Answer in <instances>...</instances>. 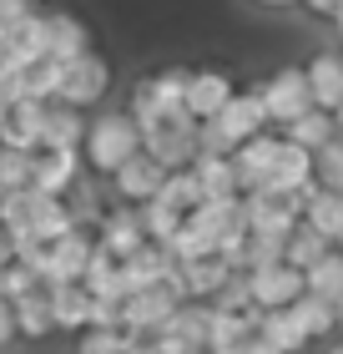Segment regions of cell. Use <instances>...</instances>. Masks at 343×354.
Instances as JSON below:
<instances>
[{
    "label": "cell",
    "instance_id": "13",
    "mask_svg": "<svg viewBox=\"0 0 343 354\" xmlns=\"http://www.w3.org/2000/svg\"><path fill=\"white\" fill-rule=\"evenodd\" d=\"M71 177H76V147H41L36 162H30V187L51 192V198L71 187Z\"/></svg>",
    "mask_w": 343,
    "mask_h": 354
},
{
    "label": "cell",
    "instance_id": "20",
    "mask_svg": "<svg viewBox=\"0 0 343 354\" xmlns=\"http://www.w3.org/2000/svg\"><path fill=\"white\" fill-rule=\"evenodd\" d=\"M10 319H15V334H26V339H41V334H51V299H46V283L26 288L21 299H10Z\"/></svg>",
    "mask_w": 343,
    "mask_h": 354
},
{
    "label": "cell",
    "instance_id": "11",
    "mask_svg": "<svg viewBox=\"0 0 343 354\" xmlns=\"http://www.w3.org/2000/svg\"><path fill=\"white\" fill-rule=\"evenodd\" d=\"M86 253H91V238L86 233H61L46 243V259H41V283H81V268H86Z\"/></svg>",
    "mask_w": 343,
    "mask_h": 354
},
{
    "label": "cell",
    "instance_id": "2",
    "mask_svg": "<svg viewBox=\"0 0 343 354\" xmlns=\"http://www.w3.org/2000/svg\"><path fill=\"white\" fill-rule=\"evenodd\" d=\"M187 76L182 66H172V71H161V76H141L137 91H132V111L126 117L137 122V132H146V127H157L161 117H172V111H182L187 102Z\"/></svg>",
    "mask_w": 343,
    "mask_h": 354
},
{
    "label": "cell",
    "instance_id": "14",
    "mask_svg": "<svg viewBox=\"0 0 343 354\" xmlns=\"http://www.w3.org/2000/svg\"><path fill=\"white\" fill-rule=\"evenodd\" d=\"M227 96H233V76H227V71H192V76H187V102H182V106H187L197 122H207V117H217V111H222Z\"/></svg>",
    "mask_w": 343,
    "mask_h": 354
},
{
    "label": "cell",
    "instance_id": "21",
    "mask_svg": "<svg viewBox=\"0 0 343 354\" xmlns=\"http://www.w3.org/2000/svg\"><path fill=\"white\" fill-rule=\"evenodd\" d=\"M187 167H192V177H197L202 198H233V192H237L233 157H227V152H197Z\"/></svg>",
    "mask_w": 343,
    "mask_h": 354
},
{
    "label": "cell",
    "instance_id": "23",
    "mask_svg": "<svg viewBox=\"0 0 343 354\" xmlns=\"http://www.w3.org/2000/svg\"><path fill=\"white\" fill-rule=\"evenodd\" d=\"M283 137H288V142H298V147H308V152H318L329 137H338V122H333V111L308 106V111H298V117L283 127Z\"/></svg>",
    "mask_w": 343,
    "mask_h": 354
},
{
    "label": "cell",
    "instance_id": "15",
    "mask_svg": "<svg viewBox=\"0 0 343 354\" xmlns=\"http://www.w3.org/2000/svg\"><path fill=\"white\" fill-rule=\"evenodd\" d=\"M81 51H91V30L81 26V15L51 10V15H46V56L71 61V56H81Z\"/></svg>",
    "mask_w": 343,
    "mask_h": 354
},
{
    "label": "cell",
    "instance_id": "30",
    "mask_svg": "<svg viewBox=\"0 0 343 354\" xmlns=\"http://www.w3.org/2000/svg\"><path fill=\"white\" fill-rule=\"evenodd\" d=\"M30 162H36V152H21V147H0V192L30 187Z\"/></svg>",
    "mask_w": 343,
    "mask_h": 354
},
{
    "label": "cell",
    "instance_id": "36",
    "mask_svg": "<svg viewBox=\"0 0 343 354\" xmlns=\"http://www.w3.org/2000/svg\"><path fill=\"white\" fill-rule=\"evenodd\" d=\"M333 26H338V30H343V0H338V10H333Z\"/></svg>",
    "mask_w": 343,
    "mask_h": 354
},
{
    "label": "cell",
    "instance_id": "18",
    "mask_svg": "<svg viewBox=\"0 0 343 354\" xmlns=\"http://www.w3.org/2000/svg\"><path fill=\"white\" fill-rule=\"evenodd\" d=\"M81 137H86L81 106L46 102V117H41V147H81ZM41 147H36V152H41Z\"/></svg>",
    "mask_w": 343,
    "mask_h": 354
},
{
    "label": "cell",
    "instance_id": "29",
    "mask_svg": "<svg viewBox=\"0 0 343 354\" xmlns=\"http://www.w3.org/2000/svg\"><path fill=\"white\" fill-rule=\"evenodd\" d=\"M313 183L343 198V137H329V142L313 152Z\"/></svg>",
    "mask_w": 343,
    "mask_h": 354
},
{
    "label": "cell",
    "instance_id": "7",
    "mask_svg": "<svg viewBox=\"0 0 343 354\" xmlns=\"http://www.w3.org/2000/svg\"><path fill=\"white\" fill-rule=\"evenodd\" d=\"M182 304V294H177L172 283H146V288H132V294L121 299V324L132 334H152L167 324V314Z\"/></svg>",
    "mask_w": 343,
    "mask_h": 354
},
{
    "label": "cell",
    "instance_id": "39",
    "mask_svg": "<svg viewBox=\"0 0 343 354\" xmlns=\"http://www.w3.org/2000/svg\"><path fill=\"white\" fill-rule=\"evenodd\" d=\"M329 354H343V344H338V349H329Z\"/></svg>",
    "mask_w": 343,
    "mask_h": 354
},
{
    "label": "cell",
    "instance_id": "38",
    "mask_svg": "<svg viewBox=\"0 0 343 354\" xmlns=\"http://www.w3.org/2000/svg\"><path fill=\"white\" fill-rule=\"evenodd\" d=\"M333 309H338V319H333V329H343V304H333Z\"/></svg>",
    "mask_w": 343,
    "mask_h": 354
},
{
    "label": "cell",
    "instance_id": "3",
    "mask_svg": "<svg viewBox=\"0 0 343 354\" xmlns=\"http://www.w3.org/2000/svg\"><path fill=\"white\" fill-rule=\"evenodd\" d=\"M141 152H152L161 167H187L192 157H197V117L182 106V111H172V117H161L157 127H146L141 132Z\"/></svg>",
    "mask_w": 343,
    "mask_h": 354
},
{
    "label": "cell",
    "instance_id": "9",
    "mask_svg": "<svg viewBox=\"0 0 343 354\" xmlns=\"http://www.w3.org/2000/svg\"><path fill=\"white\" fill-rule=\"evenodd\" d=\"M227 157H233L237 192H257V187L268 183V167H273V157H277V137L263 127V132H253L248 142H237V147L227 152Z\"/></svg>",
    "mask_w": 343,
    "mask_h": 354
},
{
    "label": "cell",
    "instance_id": "22",
    "mask_svg": "<svg viewBox=\"0 0 343 354\" xmlns=\"http://www.w3.org/2000/svg\"><path fill=\"white\" fill-rule=\"evenodd\" d=\"M257 334H263L268 344H277L283 354H298L308 344V334H303L298 319H293L288 304H283V309H257Z\"/></svg>",
    "mask_w": 343,
    "mask_h": 354
},
{
    "label": "cell",
    "instance_id": "25",
    "mask_svg": "<svg viewBox=\"0 0 343 354\" xmlns=\"http://www.w3.org/2000/svg\"><path fill=\"white\" fill-rule=\"evenodd\" d=\"M303 288L318 294V299H329V304H338V294H343V253L329 248L313 268H303Z\"/></svg>",
    "mask_w": 343,
    "mask_h": 354
},
{
    "label": "cell",
    "instance_id": "34",
    "mask_svg": "<svg viewBox=\"0 0 343 354\" xmlns=\"http://www.w3.org/2000/svg\"><path fill=\"white\" fill-rule=\"evenodd\" d=\"M333 248H343V213H338V223H333Z\"/></svg>",
    "mask_w": 343,
    "mask_h": 354
},
{
    "label": "cell",
    "instance_id": "27",
    "mask_svg": "<svg viewBox=\"0 0 343 354\" xmlns=\"http://www.w3.org/2000/svg\"><path fill=\"white\" fill-rule=\"evenodd\" d=\"M288 309H293V319L303 324V334H308V339H313V334H329V329H333V319H338V309H333V304H329V299H318V294H308V288H303V294L288 304Z\"/></svg>",
    "mask_w": 343,
    "mask_h": 354
},
{
    "label": "cell",
    "instance_id": "8",
    "mask_svg": "<svg viewBox=\"0 0 343 354\" xmlns=\"http://www.w3.org/2000/svg\"><path fill=\"white\" fill-rule=\"evenodd\" d=\"M248 294H253V309H283L303 294V273L293 263H263V268H248Z\"/></svg>",
    "mask_w": 343,
    "mask_h": 354
},
{
    "label": "cell",
    "instance_id": "17",
    "mask_svg": "<svg viewBox=\"0 0 343 354\" xmlns=\"http://www.w3.org/2000/svg\"><path fill=\"white\" fill-rule=\"evenodd\" d=\"M303 76H308V96H313V106L333 111V106L343 102V61H338L333 51H318V56L303 66Z\"/></svg>",
    "mask_w": 343,
    "mask_h": 354
},
{
    "label": "cell",
    "instance_id": "16",
    "mask_svg": "<svg viewBox=\"0 0 343 354\" xmlns=\"http://www.w3.org/2000/svg\"><path fill=\"white\" fill-rule=\"evenodd\" d=\"M46 299H51V324L56 329H86L91 324V294L86 283H46Z\"/></svg>",
    "mask_w": 343,
    "mask_h": 354
},
{
    "label": "cell",
    "instance_id": "32",
    "mask_svg": "<svg viewBox=\"0 0 343 354\" xmlns=\"http://www.w3.org/2000/svg\"><path fill=\"white\" fill-rule=\"evenodd\" d=\"M237 354H283V349H277V344H268V339H263V334H253V339H248V344H242Z\"/></svg>",
    "mask_w": 343,
    "mask_h": 354
},
{
    "label": "cell",
    "instance_id": "26",
    "mask_svg": "<svg viewBox=\"0 0 343 354\" xmlns=\"http://www.w3.org/2000/svg\"><path fill=\"white\" fill-rule=\"evenodd\" d=\"M61 66H66V61H56V56H41V61H30V66H21V96L56 102V91H61Z\"/></svg>",
    "mask_w": 343,
    "mask_h": 354
},
{
    "label": "cell",
    "instance_id": "6",
    "mask_svg": "<svg viewBox=\"0 0 343 354\" xmlns=\"http://www.w3.org/2000/svg\"><path fill=\"white\" fill-rule=\"evenodd\" d=\"M313 187V152L298 147V142L277 137V157L268 167V183L257 187L263 198H298V192Z\"/></svg>",
    "mask_w": 343,
    "mask_h": 354
},
{
    "label": "cell",
    "instance_id": "37",
    "mask_svg": "<svg viewBox=\"0 0 343 354\" xmlns=\"http://www.w3.org/2000/svg\"><path fill=\"white\" fill-rule=\"evenodd\" d=\"M333 122H338V132H343V102H338V106H333Z\"/></svg>",
    "mask_w": 343,
    "mask_h": 354
},
{
    "label": "cell",
    "instance_id": "5",
    "mask_svg": "<svg viewBox=\"0 0 343 354\" xmlns=\"http://www.w3.org/2000/svg\"><path fill=\"white\" fill-rule=\"evenodd\" d=\"M111 86V66H106V56H96V51H81L71 56L66 66H61V91H56V102H66V106H91V102H101Z\"/></svg>",
    "mask_w": 343,
    "mask_h": 354
},
{
    "label": "cell",
    "instance_id": "24",
    "mask_svg": "<svg viewBox=\"0 0 343 354\" xmlns=\"http://www.w3.org/2000/svg\"><path fill=\"white\" fill-rule=\"evenodd\" d=\"M333 243H329V238H323L318 228H308V223L298 218V228H293L288 238H283V263H293V268H313L318 259H323V253H329Z\"/></svg>",
    "mask_w": 343,
    "mask_h": 354
},
{
    "label": "cell",
    "instance_id": "33",
    "mask_svg": "<svg viewBox=\"0 0 343 354\" xmlns=\"http://www.w3.org/2000/svg\"><path fill=\"white\" fill-rule=\"evenodd\" d=\"M303 6H308V10H318V15H333V10H338V0H303Z\"/></svg>",
    "mask_w": 343,
    "mask_h": 354
},
{
    "label": "cell",
    "instance_id": "4",
    "mask_svg": "<svg viewBox=\"0 0 343 354\" xmlns=\"http://www.w3.org/2000/svg\"><path fill=\"white\" fill-rule=\"evenodd\" d=\"M257 102H263L268 111V127H288L298 111L313 106V96H308V76L303 66H283V71H273L263 86H257Z\"/></svg>",
    "mask_w": 343,
    "mask_h": 354
},
{
    "label": "cell",
    "instance_id": "10",
    "mask_svg": "<svg viewBox=\"0 0 343 354\" xmlns=\"http://www.w3.org/2000/svg\"><path fill=\"white\" fill-rule=\"evenodd\" d=\"M253 334H257V309H207L202 349L207 354H237Z\"/></svg>",
    "mask_w": 343,
    "mask_h": 354
},
{
    "label": "cell",
    "instance_id": "35",
    "mask_svg": "<svg viewBox=\"0 0 343 354\" xmlns=\"http://www.w3.org/2000/svg\"><path fill=\"white\" fill-rule=\"evenodd\" d=\"M257 6H303V0H257Z\"/></svg>",
    "mask_w": 343,
    "mask_h": 354
},
{
    "label": "cell",
    "instance_id": "19",
    "mask_svg": "<svg viewBox=\"0 0 343 354\" xmlns=\"http://www.w3.org/2000/svg\"><path fill=\"white\" fill-rule=\"evenodd\" d=\"M96 243H101L111 259H126V253H137L141 243H146V228H141V213L137 207H121V213H111L106 223H101V238H96Z\"/></svg>",
    "mask_w": 343,
    "mask_h": 354
},
{
    "label": "cell",
    "instance_id": "40",
    "mask_svg": "<svg viewBox=\"0 0 343 354\" xmlns=\"http://www.w3.org/2000/svg\"><path fill=\"white\" fill-rule=\"evenodd\" d=\"M338 61H343V51H338Z\"/></svg>",
    "mask_w": 343,
    "mask_h": 354
},
{
    "label": "cell",
    "instance_id": "31",
    "mask_svg": "<svg viewBox=\"0 0 343 354\" xmlns=\"http://www.w3.org/2000/svg\"><path fill=\"white\" fill-rule=\"evenodd\" d=\"M15 339V319H10V299H0V344Z\"/></svg>",
    "mask_w": 343,
    "mask_h": 354
},
{
    "label": "cell",
    "instance_id": "12",
    "mask_svg": "<svg viewBox=\"0 0 343 354\" xmlns=\"http://www.w3.org/2000/svg\"><path fill=\"white\" fill-rule=\"evenodd\" d=\"M161 177H167V167H161L152 152H141V147H137L117 172H111V183H117V192H121L126 203H146V198H152V192L161 187Z\"/></svg>",
    "mask_w": 343,
    "mask_h": 354
},
{
    "label": "cell",
    "instance_id": "1",
    "mask_svg": "<svg viewBox=\"0 0 343 354\" xmlns=\"http://www.w3.org/2000/svg\"><path fill=\"white\" fill-rule=\"evenodd\" d=\"M81 147H86V162H91L96 172H117L126 157L141 147V132H137V122L126 117V111H106V117L86 122Z\"/></svg>",
    "mask_w": 343,
    "mask_h": 354
},
{
    "label": "cell",
    "instance_id": "28",
    "mask_svg": "<svg viewBox=\"0 0 343 354\" xmlns=\"http://www.w3.org/2000/svg\"><path fill=\"white\" fill-rule=\"evenodd\" d=\"M137 334L126 324H86L81 329V354H126Z\"/></svg>",
    "mask_w": 343,
    "mask_h": 354
}]
</instances>
